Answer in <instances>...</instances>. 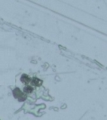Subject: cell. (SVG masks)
I'll list each match as a JSON object with an SVG mask.
<instances>
[{"mask_svg": "<svg viewBox=\"0 0 107 120\" xmlns=\"http://www.w3.org/2000/svg\"><path fill=\"white\" fill-rule=\"evenodd\" d=\"M13 97H14L16 99L19 100V102L25 101L27 98V95L24 94V93H23L19 88H15L14 89H13Z\"/></svg>", "mask_w": 107, "mask_h": 120, "instance_id": "1", "label": "cell"}, {"mask_svg": "<svg viewBox=\"0 0 107 120\" xmlns=\"http://www.w3.org/2000/svg\"><path fill=\"white\" fill-rule=\"evenodd\" d=\"M31 82V84H32L33 86L40 87V86H41V85L43 84V80H41V79L34 77V78H33V79H31V82Z\"/></svg>", "mask_w": 107, "mask_h": 120, "instance_id": "2", "label": "cell"}, {"mask_svg": "<svg viewBox=\"0 0 107 120\" xmlns=\"http://www.w3.org/2000/svg\"><path fill=\"white\" fill-rule=\"evenodd\" d=\"M20 81L24 84H28V83H29V82H31V79H30L27 74L24 73V74H22V76H21Z\"/></svg>", "mask_w": 107, "mask_h": 120, "instance_id": "3", "label": "cell"}, {"mask_svg": "<svg viewBox=\"0 0 107 120\" xmlns=\"http://www.w3.org/2000/svg\"><path fill=\"white\" fill-rule=\"evenodd\" d=\"M34 91V87L32 86H25L24 88V93L25 94H31V93Z\"/></svg>", "mask_w": 107, "mask_h": 120, "instance_id": "4", "label": "cell"}]
</instances>
